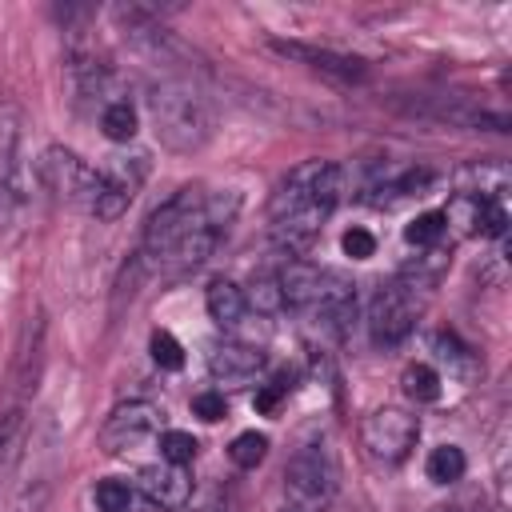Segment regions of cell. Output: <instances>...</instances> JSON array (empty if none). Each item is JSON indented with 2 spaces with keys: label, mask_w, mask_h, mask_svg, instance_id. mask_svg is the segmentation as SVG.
<instances>
[{
  "label": "cell",
  "mask_w": 512,
  "mask_h": 512,
  "mask_svg": "<svg viewBox=\"0 0 512 512\" xmlns=\"http://www.w3.org/2000/svg\"><path fill=\"white\" fill-rule=\"evenodd\" d=\"M344 168L336 160H304L296 164L280 188L272 192L268 204V220H272V236L288 248V252H304L320 228L328 224V216L336 212V204L344 200Z\"/></svg>",
  "instance_id": "cell-1"
},
{
  "label": "cell",
  "mask_w": 512,
  "mask_h": 512,
  "mask_svg": "<svg viewBox=\"0 0 512 512\" xmlns=\"http://www.w3.org/2000/svg\"><path fill=\"white\" fill-rule=\"evenodd\" d=\"M36 172L56 200H64V204H72L96 220H120L136 196V184H140V172L128 176V164L92 168L84 156H76L64 144H48L36 160Z\"/></svg>",
  "instance_id": "cell-2"
},
{
  "label": "cell",
  "mask_w": 512,
  "mask_h": 512,
  "mask_svg": "<svg viewBox=\"0 0 512 512\" xmlns=\"http://www.w3.org/2000/svg\"><path fill=\"white\" fill-rule=\"evenodd\" d=\"M148 116H152L156 140L176 156L200 152L216 132L212 104L204 100V92L196 84H188L180 76H164L160 84L148 88Z\"/></svg>",
  "instance_id": "cell-3"
},
{
  "label": "cell",
  "mask_w": 512,
  "mask_h": 512,
  "mask_svg": "<svg viewBox=\"0 0 512 512\" xmlns=\"http://www.w3.org/2000/svg\"><path fill=\"white\" fill-rule=\"evenodd\" d=\"M40 372H44V312H32L20 328L16 360L8 368V384H4V400H0V472L16 456V444L24 436Z\"/></svg>",
  "instance_id": "cell-4"
},
{
  "label": "cell",
  "mask_w": 512,
  "mask_h": 512,
  "mask_svg": "<svg viewBox=\"0 0 512 512\" xmlns=\"http://www.w3.org/2000/svg\"><path fill=\"white\" fill-rule=\"evenodd\" d=\"M236 212H240V192H232V188H224V192H200L192 216L184 220L180 236L172 240L164 264H160V276H188V272H196L224 244Z\"/></svg>",
  "instance_id": "cell-5"
},
{
  "label": "cell",
  "mask_w": 512,
  "mask_h": 512,
  "mask_svg": "<svg viewBox=\"0 0 512 512\" xmlns=\"http://www.w3.org/2000/svg\"><path fill=\"white\" fill-rule=\"evenodd\" d=\"M340 488V464L324 440H312L296 448V456L284 468L280 500L284 512H324Z\"/></svg>",
  "instance_id": "cell-6"
},
{
  "label": "cell",
  "mask_w": 512,
  "mask_h": 512,
  "mask_svg": "<svg viewBox=\"0 0 512 512\" xmlns=\"http://www.w3.org/2000/svg\"><path fill=\"white\" fill-rule=\"evenodd\" d=\"M412 288L416 284H404V280L376 288V296L368 304V336L376 348H396L412 336L416 316H420V296Z\"/></svg>",
  "instance_id": "cell-7"
},
{
  "label": "cell",
  "mask_w": 512,
  "mask_h": 512,
  "mask_svg": "<svg viewBox=\"0 0 512 512\" xmlns=\"http://www.w3.org/2000/svg\"><path fill=\"white\" fill-rule=\"evenodd\" d=\"M420 440V420L404 408H376L360 420V444L376 464H404Z\"/></svg>",
  "instance_id": "cell-8"
},
{
  "label": "cell",
  "mask_w": 512,
  "mask_h": 512,
  "mask_svg": "<svg viewBox=\"0 0 512 512\" xmlns=\"http://www.w3.org/2000/svg\"><path fill=\"white\" fill-rule=\"evenodd\" d=\"M160 420L164 412L152 404V400H128V404H116L100 428V448L108 456H120V452H132L148 440L160 436Z\"/></svg>",
  "instance_id": "cell-9"
},
{
  "label": "cell",
  "mask_w": 512,
  "mask_h": 512,
  "mask_svg": "<svg viewBox=\"0 0 512 512\" xmlns=\"http://www.w3.org/2000/svg\"><path fill=\"white\" fill-rule=\"evenodd\" d=\"M20 128H24V112L16 100H0V224L12 220L20 196Z\"/></svg>",
  "instance_id": "cell-10"
},
{
  "label": "cell",
  "mask_w": 512,
  "mask_h": 512,
  "mask_svg": "<svg viewBox=\"0 0 512 512\" xmlns=\"http://www.w3.org/2000/svg\"><path fill=\"white\" fill-rule=\"evenodd\" d=\"M272 48L336 84H364L368 80V64L360 56H348V52H336V48H316V44H304V40H272Z\"/></svg>",
  "instance_id": "cell-11"
},
{
  "label": "cell",
  "mask_w": 512,
  "mask_h": 512,
  "mask_svg": "<svg viewBox=\"0 0 512 512\" xmlns=\"http://www.w3.org/2000/svg\"><path fill=\"white\" fill-rule=\"evenodd\" d=\"M208 372L224 384H248L264 372V352L240 340H216L208 348Z\"/></svg>",
  "instance_id": "cell-12"
},
{
  "label": "cell",
  "mask_w": 512,
  "mask_h": 512,
  "mask_svg": "<svg viewBox=\"0 0 512 512\" xmlns=\"http://www.w3.org/2000/svg\"><path fill=\"white\" fill-rule=\"evenodd\" d=\"M140 492L152 508L176 512L192 500V480L176 464H148V468H140Z\"/></svg>",
  "instance_id": "cell-13"
},
{
  "label": "cell",
  "mask_w": 512,
  "mask_h": 512,
  "mask_svg": "<svg viewBox=\"0 0 512 512\" xmlns=\"http://www.w3.org/2000/svg\"><path fill=\"white\" fill-rule=\"evenodd\" d=\"M204 308H208V320L216 324V328H236L240 324V316H244V288L240 284H232V280H212L208 288H204Z\"/></svg>",
  "instance_id": "cell-14"
},
{
  "label": "cell",
  "mask_w": 512,
  "mask_h": 512,
  "mask_svg": "<svg viewBox=\"0 0 512 512\" xmlns=\"http://www.w3.org/2000/svg\"><path fill=\"white\" fill-rule=\"evenodd\" d=\"M424 472H428L432 484H456V480H464V472H468V456H464V448H456V444H436V448L428 452V460H424Z\"/></svg>",
  "instance_id": "cell-15"
},
{
  "label": "cell",
  "mask_w": 512,
  "mask_h": 512,
  "mask_svg": "<svg viewBox=\"0 0 512 512\" xmlns=\"http://www.w3.org/2000/svg\"><path fill=\"white\" fill-rule=\"evenodd\" d=\"M100 132L108 136V140H116V144H128L132 136H136V108L128 104V100H108L104 108H100Z\"/></svg>",
  "instance_id": "cell-16"
},
{
  "label": "cell",
  "mask_w": 512,
  "mask_h": 512,
  "mask_svg": "<svg viewBox=\"0 0 512 512\" xmlns=\"http://www.w3.org/2000/svg\"><path fill=\"white\" fill-rule=\"evenodd\" d=\"M432 352H436V360H444L448 372H456V376H472V372H476V356H472L468 344H460L456 332H432Z\"/></svg>",
  "instance_id": "cell-17"
},
{
  "label": "cell",
  "mask_w": 512,
  "mask_h": 512,
  "mask_svg": "<svg viewBox=\"0 0 512 512\" xmlns=\"http://www.w3.org/2000/svg\"><path fill=\"white\" fill-rule=\"evenodd\" d=\"M400 384H404V396L416 400V404L440 400V372L432 364H408L404 376H400Z\"/></svg>",
  "instance_id": "cell-18"
},
{
  "label": "cell",
  "mask_w": 512,
  "mask_h": 512,
  "mask_svg": "<svg viewBox=\"0 0 512 512\" xmlns=\"http://www.w3.org/2000/svg\"><path fill=\"white\" fill-rule=\"evenodd\" d=\"M244 304H248V308H256L260 316H276V312H284V292H280V276H272V272L256 276V280L248 284V292H244Z\"/></svg>",
  "instance_id": "cell-19"
},
{
  "label": "cell",
  "mask_w": 512,
  "mask_h": 512,
  "mask_svg": "<svg viewBox=\"0 0 512 512\" xmlns=\"http://www.w3.org/2000/svg\"><path fill=\"white\" fill-rule=\"evenodd\" d=\"M48 492H52V480H48V472H36V476H28V480L16 488V496H12L8 512H44V504H48Z\"/></svg>",
  "instance_id": "cell-20"
},
{
  "label": "cell",
  "mask_w": 512,
  "mask_h": 512,
  "mask_svg": "<svg viewBox=\"0 0 512 512\" xmlns=\"http://www.w3.org/2000/svg\"><path fill=\"white\" fill-rule=\"evenodd\" d=\"M448 224H444V212H420L408 228H404V240L416 244V248H436L444 240Z\"/></svg>",
  "instance_id": "cell-21"
},
{
  "label": "cell",
  "mask_w": 512,
  "mask_h": 512,
  "mask_svg": "<svg viewBox=\"0 0 512 512\" xmlns=\"http://www.w3.org/2000/svg\"><path fill=\"white\" fill-rule=\"evenodd\" d=\"M228 456H232V464L236 468H256L264 456H268V436L264 432H240L236 440H232V448H228Z\"/></svg>",
  "instance_id": "cell-22"
},
{
  "label": "cell",
  "mask_w": 512,
  "mask_h": 512,
  "mask_svg": "<svg viewBox=\"0 0 512 512\" xmlns=\"http://www.w3.org/2000/svg\"><path fill=\"white\" fill-rule=\"evenodd\" d=\"M92 500H96L100 512H128L132 508V488H128V480L108 476V480H96Z\"/></svg>",
  "instance_id": "cell-23"
},
{
  "label": "cell",
  "mask_w": 512,
  "mask_h": 512,
  "mask_svg": "<svg viewBox=\"0 0 512 512\" xmlns=\"http://www.w3.org/2000/svg\"><path fill=\"white\" fill-rule=\"evenodd\" d=\"M156 440H160V460H164V464L184 468V464L196 456V440H192L188 432H180V428H164Z\"/></svg>",
  "instance_id": "cell-24"
},
{
  "label": "cell",
  "mask_w": 512,
  "mask_h": 512,
  "mask_svg": "<svg viewBox=\"0 0 512 512\" xmlns=\"http://www.w3.org/2000/svg\"><path fill=\"white\" fill-rule=\"evenodd\" d=\"M148 352H152V360L160 364V368H168V372H176L180 364H184V348H180V340L172 336V332H152V340H148Z\"/></svg>",
  "instance_id": "cell-25"
},
{
  "label": "cell",
  "mask_w": 512,
  "mask_h": 512,
  "mask_svg": "<svg viewBox=\"0 0 512 512\" xmlns=\"http://www.w3.org/2000/svg\"><path fill=\"white\" fill-rule=\"evenodd\" d=\"M340 248H344V256H352V260H368V256H376V236H372L368 228H348V232L340 236Z\"/></svg>",
  "instance_id": "cell-26"
},
{
  "label": "cell",
  "mask_w": 512,
  "mask_h": 512,
  "mask_svg": "<svg viewBox=\"0 0 512 512\" xmlns=\"http://www.w3.org/2000/svg\"><path fill=\"white\" fill-rule=\"evenodd\" d=\"M192 412L200 416V420H208V424H216V420H224L228 416V404H224V392H196L192 396Z\"/></svg>",
  "instance_id": "cell-27"
},
{
  "label": "cell",
  "mask_w": 512,
  "mask_h": 512,
  "mask_svg": "<svg viewBox=\"0 0 512 512\" xmlns=\"http://www.w3.org/2000/svg\"><path fill=\"white\" fill-rule=\"evenodd\" d=\"M288 388H292V384H284V380H272V384H264V388L256 392V412L272 416V412L280 408V400L288 396Z\"/></svg>",
  "instance_id": "cell-28"
},
{
  "label": "cell",
  "mask_w": 512,
  "mask_h": 512,
  "mask_svg": "<svg viewBox=\"0 0 512 512\" xmlns=\"http://www.w3.org/2000/svg\"><path fill=\"white\" fill-rule=\"evenodd\" d=\"M196 512H220V508H212V504H208V508H196Z\"/></svg>",
  "instance_id": "cell-29"
},
{
  "label": "cell",
  "mask_w": 512,
  "mask_h": 512,
  "mask_svg": "<svg viewBox=\"0 0 512 512\" xmlns=\"http://www.w3.org/2000/svg\"><path fill=\"white\" fill-rule=\"evenodd\" d=\"M436 512H464V508H436Z\"/></svg>",
  "instance_id": "cell-30"
}]
</instances>
